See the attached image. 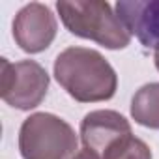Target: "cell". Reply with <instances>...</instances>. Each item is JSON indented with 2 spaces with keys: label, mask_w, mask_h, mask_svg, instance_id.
<instances>
[{
  "label": "cell",
  "mask_w": 159,
  "mask_h": 159,
  "mask_svg": "<svg viewBox=\"0 0 159 159\" xmlns=\"http://www.w3.org/2000/svg\"><path fill=\"white\" fill-rule=\"evenodd\" d=\"M58 84L77 101H107L116 94L118 77L112 66L94 49L69 47L54 60Z\"/></svg>",
  "instance_id": "1"
},
{
  "label": "cell",
  "mask_w": 159,
  "mask_h": 159,
  "mask_svg": "<svg viewBox=\"0 0 159 159\" xmlns=\"http://www.w3.org/2000/svg\"><path fill=\"white\" fill-rule=\"evenodd\" d=\"M56 10L64 26L79 38L92 39L107 49H125L131 41L127 26L109 2H58Z\"/></svg>",
  "instance_id": "2"
},
{
  "label": "cell",
  "mask_w": 159,
  "mask_h": 159,
  "mask_svg": "<svg viewBox=\"0 0 159 159\" xmlns=\"http://www.w3.org/2000/svg\"><path fill=\"white\" fill-rule=\"evenodd\" d=\"M77 144L73 127L51 112L30 114L19 131L23 159H73Z\"/></svg>",
  "instance_id": "3"
},
{
  "label": "cell",
  "mask_w": 159,
  "mask_h": 159,
  "mask_svg": "<svg viewBox=\"0 0 159 159\" xmlns=\"http://www.w3.org/2000/svg\"><path fill=\"white\" fill-rule=\"evenodd\" d=\"M0 66V96L10 107L30 111L45 99L49 90V75L38 62L23 60L13 64L2 58Z\"/></svg>",
  "instance_id": "4"
},
{
  "label": "cell",
  "mask_w": 159,
  "mask_h": 159,
  "mask_svg": "<svg viewBox=\"0 0 159 159\" xmlns=\"http://www.w3.org/2000/svg\"><path fill=\"white\" fill-rule=\"evenodd\" d=\"M56 19L52 11L39 2L25 6L13 21V38L15 43L30 54L45 51L56 38Z\"/></svg>",
  "instance_id": "5"
},
{
  "label": "cell",
  "mask_w": 159,
  "mask_h": 159,
  "mask_svg": "<svg viewBox=\"0 0 159 159\" xmlns=\"http://www.w3.org/2000/svg\"><path fill=\"white\" fill-rule=\"evenodd\" d=\"M127 135H131V124L116 111H92L81 124L84 150H90L99 159L114 142Z\"/></svg>",
  "instance_id": "6"
},
{
  "label": "cell",
  "mask_w": 159,
  "mask_h": 159,
  "mask_svg": "<svg viewBox=\"0 0 159 159\" xmlns=\"http://www.w3.org/2000/svg\"><path fill=\"white\" fill-rule=\"evenodd\" d=\"M116 15L144 47H159V0H120Z\"/></svg>",
  "instance_id": "7"
},
{
  "label": "cell",
  "mask_w": 159,
  "mask_h": 159,
  "mask_svg": "<svg viewBox=\"0 0 159 159\" xmlns=\"http://www.w3.org/2000/svg\"><path fill=\"white\" fill-rule=\"evenodd\" d=\"M131 116L137 124L159 129V83L144 84L131 99Z\"/></svg>",
  "instance_id": "8"
},
{
  "label": "cell",
  "mask_w": 159,
  "mask_h": 159,
  "mask_svg": "<svg viewBox=\"0 0 159 159\" xmlns=\"http://www.w3.org/2000/svg\"><path fill=\"white\" fill-rule=\"evenodd\" d=\"M101 159H152V150L144 140L127 135L114 142Z\"/></svg>",
  "instance_id": "9"
},
{
  "label": "cell",
  "mask_w": 159,
  "mask_h": 159,
  "mask_svg": "<svg viewBox=\"0 0 159 159\" xmlns=\"http://www.w3.org/2000/svg\"><path fill=\"white\" fill-rule=\"evenodd\" d=\"M73 159H99L96 153H92L90 150H81V152H77V155Z\"/></svg>",
  "instance_id": "10"
},
{
  "label": "cell",
  "mask_w": 159,
  "mask_h": 159,
  "mask_svg": "<svg viewBox=\"0 0 159 159\" xmlns=\"http://www.w3.org/2000/svg\"><path fill=\"white\" fill-rule=\"evenodd\" d=\"M153 60H155V67L159 69V47L155 49V54H153Z\"/></svg>",
  "instance_id": "11"
}]
</instances>
